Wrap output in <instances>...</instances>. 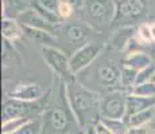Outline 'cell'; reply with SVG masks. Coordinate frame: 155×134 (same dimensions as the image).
Masks as SVG:
<instances>
[{
    "mask_svg": "<svg viewBox=\"0 0 155 134\" xmlns=\"http://www.w3.org/2000/svg\"><path fill=\"white\" fill-rule=\"evenodd\" d=\"M97 79L105 87H116L120 85V68L113 64V62H107L97 68Z\"/></svg>",
    "mask_w": 155,
    "mask_h": 134,
    "instance_id": "13",
    "label": "cell"
},
{
    "mask_svg": "<svg viewBox=\"0 0 155 134\" xmlns=\"http://www.w3.org/2000/svg\"><path fill=\"white\" fill-rule=\"evenodd\" d=\"M151 82H154V83H155V73H154V75H153V78H151Z\"/></svg>",
    "mask_w": 155,
    "mask_h": 134,
    "instance_id": "33",
    "label": "cell"
},
{
    "mask_svg": "<svg viewBox=\"0 0 155 134\" xmlns=\"http://www.w3.org/2000/svg\"><path fill=\"white\" fill-rule=\"evenodd\" d=\"M85 129H86V134H97L96 129H94V125H91V126L85 127Z\"/></svg>",
    "mask_w": 155,
    "mask_h": 134,
    "instance_id": "31",
    "label": "cell"
},
{
    "mask_svg": "<svg viewBox=\"0 0 155 134\" xmlns=\"http://www.w3.org/2000/svg\"><path fill=\"white\" fill-rule=\"evenodd\" d=\"M101 51H103V46L96 42H88L84 46L78 47L69 58L71 73L76 75L84 68L91 66L101 54Z\"/></svg>",
    "mask_w": 155,
    "mask_h": 134,
    "instance_id": "5",
    "label": "cell"
},
{
    "mask_svg": "<svg viewBox=\"0 0 155 134\" xmlns=\"http://www.w3.org/2000/svg\"><path fill=\"white\" fill-rule=\"evenodd\" d=\"M35 102H26V101L15 99V98H7L3 102V110H2L3 122L10 121L12 118L30 117V113L35 111L38 107Z\"/></svg>",
    "mask_w": 155,
    "mask_h": 134,
    "instance_id": "8",
    "label": "cell"
},
{
    "mask_svg": "<svg viewBox=\"0 0 155 134\" xmlns=\"http://www.w3.org/2000/svg\"><path fill=\"white\" fill-rule=\"evenodd\" d=\"M128 134H155V126H150V125H144V126L139 127H130Z\"/></svg>",
    "mask_w": 155,
    "mask_h": 134,
    "instance_id": "27",
    "label": "cell"
},
{
    "mask_svg": "<svg viewBox=\"0 0 155 134\" xmlns=\"http://www.w3.org/2000/svg\"><path fill=\"white\" fill-rule=\"evenodd\" d=\"M150 31H151V36H153V40L155 42V24H150Z\"/></svg>",
    "mask_w": 155,
    "mask_h": 134,
    "instance_id": "32",
    "label": "cell"
},
{
    "mask_svg": "<svg viewBox=\"0 0 155 134\" xmlns=\"http://www.w3.org/2000/svg\"><path fill=\"white\" fill-rule=\"evenodd\" d=\"M94 129H96L97 134H112L111 130H109L108 127H107L101 121H99L96 125H94Z\"/></svg>",
    "mask_w": 155,
    "mask_h": 134,
    "instance_id": "30",
    "label": "cell"
},
{
    "mask_svg": "<svg viewBox=\"0 0 155 134\" xmlns=\"http://www.w3.org/2000/svg\"><path fill=\"white\" fill-rule=\"evenodd\" d=\"M151 107H155V97H140V95L130 93L127 95L126 117L144 111Z\"/></svg>",
    "mask_w": 155,
    "mask_h": 134,
    "instance_id": "14",
    "label": "cell"
},
{
    "mask_svg": "<svg viewBox=\"0 0 155 134\" xmlns=\"http://www.w3.org/2000/svg\"><path fill=\"white\" fill-rule=\"evenodd\" d=\"M2 35L3 39L11 43L19 40L25 35L22 26L18 23L16 19H3L2 20Z\"/></svg>",
    "mask_w": 155,
    "mask_h": 134,
    "instance_id": "18",
    "label": "cell"
},
{
    "mask_svg": "<svg viewBox=\"0 0 155 134\" xmlns=\"http://www.w3.org/2000/svg\"><path fill=\"white\" fill-rule=\"evenodd\" d=\"M154 118H155V107H151V109H147L144 111L124 117V121L128 125V127H139L150 123Z\"/></svg>",
    "mask_w": 155,
    "mask_h": 134,
    "instance_id": "19",
    "label": "cell"
},
{
    "mask_svg": "<svg viewBox=\"0 0 155 134\" xmlns=\"http://www.w3.org/2000/svg\"><path fill=\"white\" fill-rule=\"evenodd\" d=\"M147 12V0H119L113 24L121 22H136Z\"/></svg>",
    "mask_w": 155,
    "mask_h": 134,
    "instance_id": "6",
    "label": "cell"
},
{
    "mask_svg": "<svg viewBox=\"0 0 155 134\" xmlns=\"http://www.w3.org/2000/svg\"><path fill=\"white\" fill-rule=\"evenodd\" d=\"M153 63H154V59L151 55L140 51H132L127 54V56L123 59V64L121 66H127L136 71H140Z\"/></svg>",
    "mask_w": 155,
    "mask_h": 134,
    "instance_id": "17",
    "label": "cell"
},
{
    "mask_svg": "<svg viewBox=\"0 0 155 134\" xmlns=\"http://www.w3.org/2000/svg\"><path fill=\"white\" fill-rule=\"evenodd\" d=\"M59 2L66 3V4L71 5L74 10L80 11V10H82V8H84V2H85V0H59Z\"/></svg>",
    "mask_w": 155,
    "mask_h": 134,
    "instance_id": "29",
    "label": "cell"
},
{
    "mask_svg": "<svg viewBox=\"0 0 155 134\" xmlns=\"http://www.w3.org/2000/svg\"><path fill=\"white\" fill-rule=\"evenodd\" d=\"M43 91L38 83L28 82V80H20L15 82L8 91V98L26 101V102H35L42 97Z\"/></svg>",
    "mask_w": 155,
    "mask_h": 134,
    "instance_id": "9",
    "label": "cell"
},
{
    "mask_svg": "<svg viewBox=\"0 0 155 134\" xmlns=\"http://www.w3.org/2000/svg\"><path fill=\"white\" fill-rule=\"evenodd\" d=\"M112 132V134H128L130 127L124 120H108V118H101L100 120Z\"/></svg>",
    "mask_w": 155,
    "mask_h": 134,
    "instance_id": "22",
    "label": "cell"
},
{
    "mask_svg": "<svg viewBox=\"0 0 155 134\" xmlns=\"http://www.w3.org/2000/svg\"><path fill=\"white\" fill-rule=\"evenodd\" d=\"M31 120L30 117H19V118H12L10 121L3 122L2 125V134H12L16 130H19L23 125H26Z\"/></svg>",
    "mask_w": 155,
    "mask_h": 134,
    "instance_id": "23",
    "label": "cell"
},
{
    "mask_svg": "<svg viewBox=\"0 0 155 134\" xmlns=\"http://www.w3.org/2000/svg\"><path fill=\"white\" fill-rule=\"evenodd\" d=\"M70 123L68 111L61 106H55L45 115L43 130L45 134H64Z\"/></svg>",
    "mask_w": 155,
    "mask_h": 134,
    "instance_id": "7",
    "label": "cell"
},
{
    "mask_svg": "<svg viewBox=\"0 0 155 134\" xmlns=\"http://www.w3.org/2000/svg\"><path fill=\"white\" fill-rule=\"evenodd\" d=\"M16 20L22 27L47 30V31H51V32H55V30H57L55 27H53L42 15L32 7H28L27 10L23 11V12L16 17Z\"/></svg>",
    "mask_w": 155,
    "mask_h": 134,
    "instance_id": "12",
    "label": "cell"
},
{
    "mask_svg": "<svg viewBox=\"0 0 155 134\" xmlns=\"http://www.w3.org/2000/svg\"><path fill=\"white\" fill-rule=\"evenodd\" d=\"M66 98L71 113L82 127L96 125L101 120L100 98L74 79L66 83Z\"/></svg>",
    "mask_w": 155,
    "mask_h": 134,
    "instance_id": "1",
    "label": "cell"
},
{
    "mask_svg": "<svg viewBox=\"0 0 155 134\" xmlns=\"http://www.w3.org/2000/svg\"><path fill=\"white\" fill-rule=\"evenodd\" d=\"M127 95L123 91H112L105 95L100 102L101 118L108 120H124L127 109Z\"/></svg>",
    "mask_w": 155,
    "mask_h": 134,
    "instance_id": "4",
    "label": "cell"
},
{
    "mask_svg": "<svg viewBox=\"0 0 155 134\" xmlns=\"http://www.w3.org/2000/svg\"><path fill=\"white\" fill-rule=\"evenodd\" d=\"M28 7L31 3L27 0H2V16L3 19H16Z\"/></svg>",
    "mask_w": 155,
    "mask_h": 134,
    "instance_id": "16",
    "label": "cell"
},
{
    "mask_svg": "<svg viewBox=\"0 0 155 134\" xmlns=\"http://www.w3.org/2000/svg\"><path fill=\"white\" fill-rule=\"evenodd\" d=\"M31 7L35 8L53 27L59 28L64 19L59 15L61 2L59 0H31Z\"/></svg>",
    "mask_w": 155,
    "mask_h": 134,
    "instance_id": "10",
    "label": "cell"
},
{
    "mask_svg": "<svg viewBox=\"0 0 155 134\" xmlns=\"http://www.w3.org/2000/svg\"><path fill=\"white\" fill-rule=\"evenodd\" d=\"M155 73V63L150 64L143 70L138 71V76H136V85H140V83H146V82H150L151 78H153Z\"/></svg>",
    "mask_w": 155,
    "mask_h": 134,
    "instance_id": "26",
    "label": "cell"
},
{
    "mask_svg": "<svg viewBox=\"0 0 155 134\" xmlns=\"http://www.w3.org/2000/svg\"><path fill=\"white\" fill-rule=\"evenodd\" d=\"M82 10L86 17V24L96 31H101L113 24L116 3L115 0H85Z\"/></svg>",
    "mask_w": 155,
    "mask_h": 134,
    "instance_id": "2",
    "label": "cell"
},
{
    "mask_svg": "<svg viewBox=\"0 0 155 134\" xmlns=\"http://www.w3.org/2000/svg\"><path fill=\"white\" fill-rule=\"evenodd\" d=\"M136 76H138V71L134 70L131 67L121 66L120 68V85L123 89H131L136 85Z\"/></svg>",
    "mask_w": 155,
    "mask_h": 134,
    "instance_id": "20",
    "label": "cell"
},
{
    "mask_svg": "<svg viewBox=\"0 0 155 134\" xmlns=\"http://www.w3.org/2000/svg\"><path fill=\"white\" fill-rule=\"evenodd\" d=\"M130 93L140 95V97H155V83L150 80V82L140 83V85H135Z\"/></svg>",
    "mask_w": 155,
    "mask_h": 134,
    "instance_id": "25",
    "label": "cell"
},
{
    "mask_svg": "<svg viewBox=\"0 0 155 134\" xmlns=\"http://www.w3.org/2000/svg\"><path fill=\"white\" fill-rule=\"evenodd\" d=\"M41 52H42L45 63L51 68L53 73L55 75H58L65 83L74 79V74L71 73L69 59L65 55V52H62L57 47H42Z\"/></svg>",
    "mask_w": 155,
    "mask_h": 134,
    "instance_id": "3",
    "label": "cell"
},
{
    "mask_svg": "<svg viewBox=\"0 0 155 134\" xmlns=\"http://www.w3.org/2000/svg\"><path fill=\"white\" fill-rule=\"evenodd\" d=\"M138 34L142 36V39L144 42H154L153 36H151V31H150V24H142L138 28Z\"/></svg>",
    "mask_w": 155,
    "mask_h": 134,
    "instance_id": "28",
    "label": "cell"
},
{
    "mask_svg": "<svg viewBox=\"0 0 155 134\" xmlns=\"http://www.w3.org/2000/svg\"><path fill=\"white\" fill-rule=\"evenodd\" d=\"M22 28L25 32V36H27L34 43L41 44L42 47H55L57 36L54 35V32L41 28H30V27H22Z\"/></svg>",
    "mask_w": 155,
    "mask_h": 134,
    "instance_id": "15",
    "label": "cell"
},
{
    "mask_svg": "<svg viewBox=\"0 0 155 134\" xmlns=\"http://www.w3.org/2000/svg\"><path fill=\"white\" fill-rule=\"evenodd\" d=\"M132 35H134V28H131V27H124V28H121L120 31L115 35V38H113V40H112V46L119 50L124 48V46L128 44V42H130Z\"/></svg>",
    "mask_w": 155,
    "mask_h": 134,
    "instance_id": "21",
    "label": "cell"
},
{
    "mask_svg": "<svg viewBox=\"0 0 155 134\" xmlns=\"http://www.w3.org/2000/svg\"><path fill=\"white\" fill-rule=\"evenodd\" d=\"M43 121L42 120H30L26 125H23L19 130L12 134H42Z\"/></svg>",
    "mask_w": 155,
    "mask_h": 134,
    "instance_id": "24",
    "label": "cell"
},
{
    "mask_svg": "<svg viewBox=\"0 0 155 134\" xmlns=\"http://www.w3.org/2000/svg\"><path fill=\"white\" fill-rule=\"evenodd\" d=\"M92 31H93V28L85 23H69L65 26L64 35L66 42H69L70 44L81 47L89 42Z\"/></svg>",
    "mask_w": 155,
    "mask_h": 134,
    "instance_id": "11",
    "label": "cell"
}]
</instances>
